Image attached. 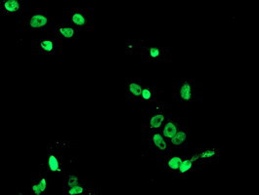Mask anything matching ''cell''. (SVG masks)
<instances>
[{"instance_id":"1","label":"cell","mask_w":259,"mask_h":195,"mask_svg":"<svg viewBox=\"0 0 259 195\" xmlns=\"http://www.w3.org/2000/svg\"><path fill=\"white\" fill-rule=\"evenodd\" d=\"M126 55H139L142 62L165 63L172 62L170 47L149 46L143 39H127L125 41Z\"/></svg>"},{"instance_id":"2","label":"cell","mask_w":259,"mask_h":195,"mask_svg":"<svg viewBox=\"0 0 259 195\" xmlns=\"http://www.w3.org/2000/svg\"><path fill=\"white\" fill-rule=\"evenodd\" d=\"M20 29L26 31H45L51 33L56 24L53 18L48 14L46 8H29V10L20 17L18 21Z\"/></svg>"},{"instance_id":"3","label":"cell","mask_w":259,"mask_h":195,"mask_svg":"<svg viewBox=\"0 0 259 195\" xmlns=\"http://www.w3.org/2000/svg\"><path fill=\"white\" fill-rule=\"evenodd\" d=\"M173 99L181 103L201 102L203 95L202 81L195 78H176L173 81Z\"/></svg>"},{"instance_id":"4","label":"cell","mask_w":259,"mask_h":195,"mask_svg":"<svg viewBox=\"0 0 259 195\" xmlns=\"http://www.w3.org/2000/svg\"><path fill=\"white\" fill-rule=\"evenodd\" d=\"M169 116H171V112L168 104L166 102H156V106L153 109L146 110V116L141 126L142 134L159 130Z\"/></svg>"},{"instance_id":"5","label":"cell","mask_w":259,"mask_h":195,"mask_svg":"<svg viewBox=\"0 0 259 195\" xmlns=\"http://www.w3.org/2000/svg\"><path fill=\"white\" fill-rule=\"evenodd\" d=\"M63 16L66 22L71 23L79 30H94V9L88 8H64Z\"/></svg>"},{"instance_id":"6","label":"cell","mask_w":259,"mask_h":195,"mask_svg":"<svg viewBox=\"0 0 259 195\" xmlns=\"http://www.w3.org/2000/svg\"><path fill=\"white\" fill-rule=\"evenodd\" d=\"M63 40L58 39L54 35L48 33L44 38L38 40H31V54L33 55H47V56H55L63 53L64 48Z\"/></svg>"},{"instance_id":"7","label":"cell","mask_w":259,"mask_h":195,"mask_svg":"<svg viewBox=\"0 0 259 195\" xmlns=\"http://www.w3.org/2000/svg\"><path fill=\"white\" fill-rule=\"evenodd\" d=\"M143 134L146 137V142L148 143L149 148L154 150L158 155H162V154L173 152L168 147L166 139L163 138V136L160 134V132L158 130L147 132Z\"/></svg>"},{"instance_id":"8","label":"cell","mask_w":259,"mask_h":195,"mask_svg":"<svg viewBox=\"0 0 259 195\" xmlns=\"http://www.w3.org/2000/svg\"><path fill=\"white\" fill-rule=\"evenodd\" d=\"M41 167L48 173H64V159L61 152L55 150L50 143L47 148V161Z\"/></svg>"},{"instance_id":"9","label":"cell","mask_w":259,"mask_h":195,"mask_svg":"<svg viewBox=\"0 0 259 195\" xmlns=\"http://www.w3.org/2000/svg\"><path fill=\"white\" fill-rule=\"evenodd\" d=\"M190 158L193 161L199 162L203 167L208 164L217 163L220 157V150L219 149H201L197 150L193 153L189 154Z\"/></svg>"},{"instance_id":"10","label":"cell","mask_w":259,"mask_h":195,"mask_svg":"<svg viewBox=\"0 0 259 195\" xmlns=\"http://www.w3.org/2000/svg\"><path fill=\"white\" fill-rule=\"evenodd\" d=\"M27 12V2L24 0H4L0 2L1 16H23Z\"/></svg>"},{"instance_id":"11","label":"cell","mask_w":259,"mask_h":195,"mask_svg":"<svg viewBox=\"0 0 259 195\" xmlns=\"http://www.w3.org/2000/svg\"><path fill=\"white\" fill-rule=\"evenodd\" d=\"M29 191L33 195H46L48 193V172L41 167V171L32 176Z\"/></svg>"},{"instance_id":"12","label":"cell","mask_w":259,"mask_h":195,"mask_svg":"<svg viewBox=\"0 0 259 195\" xmlns=\"http://www.w3.org/2000/svg\"><path fill=\"white\" fill-rule=\"evenodd\" d=\"M144 85L141 78H126L124 89L125 100L128 102H139Z\"/></svg>"},{"instance_id":"13","label":"cell","mask_w":259,"mask_h":195,"mask_svg":"<svg viewBox=\"0 0 259 195\" xmlns=\"http://www.w3.org/2000/svg\"><path fill=\"white\" fill-rule=\"evenodd\" d=\"M79 29L74 27L71 23L65 22L62 24H59L55 26V28L53 31L50 33L57 37L60 40H72V39H77L78 38V33Z\"/></svg>"},{"instance_id":"14","label":"cell","mask_w":259,"mask_h":195,"mask_svg":"<svg viewBox=\"0 0 259 195\" xmlns=\"http://www.w3.org/2000/svg\"><path fill=\"white\" fill-rule=\"evenodd\" d=\"M158 165L162 170L174 174L178 168L180 167L183 157L180 155H175L173 152L167 154L158 155Z\"/></svg>"},{"instance_id":"15","label":"cell","mask_w":259,"mask_h":195,"mask_svg":"<svg viewBox=\"0 0 259 195\" xmlns=\"http://www.w3.org/2000/svg\"><path fill=\"white\" fill-rule=\"evenodd\" d=\"M202 168H203L202 165H201L197 161H193L190 158L189 154H187L186 156L183 157V160L181 162L180 167L178 168V170L174 174H172V176L176 179L184 180V179H187L191 173L196 172L198 170H201Z\"/></svg>"},{"instance_id":"16","label":"cell","mask_w":259,"mask_h":195,"mask_svg":"<svg viewBox=\"0 0 259 195\" xmlns=\"http://www.w3.org/2000/svg\"><path fill=\"white\" fill-rule=\"evenodd\" d=\"M183 124H185L183 119H181L179 117H173L171 115L166 119V121L163 123V125L160 127V129L158 131L167 141L172 138L173 136L175 135V133Z\"/></svg>"},{"instance_id":"17","label":"cell","mask_w":259,"mask_h":195,"mask_svg":"<svg viewBox=\"0 0 259 195\" xmlns=\"http://www.w3.org/2000/svg\"><path fill=\"white\" fill-rule=\"evenodd\" d=\"M188 142H189V129L186 124L181 126L172 138L167 140L168 147L170 148L171 151L177 150V149H187Z\"/></svg>"},{"instance_id":"18","label":"cell","mask_w":259,"mask_h":195,"mask_svg":"<svg viewBox=\"0 0 259 195\" xmlns=\"http://www.w3.org/2000/svg\"><path fill=\"white\" fill-rule=\"evenodd\" d=\"M99 193V190L91 186L87 181H83L81 183L68 189L64 194L66 195H96Z\"/></svg>"},{"instance_id":"19","label":"cell","mask_w":259,"mask_h":195,"mask_svg":"<svg viewBox=\"0 0 259 195\" xmlns=\"http://www.w3.org/2000/svg\"><path fill=\"white\" fill-rule=\"evenodd\" d=\"M158 88L153 85L143 86L140 101L141 103H156L158 102Z\"/></svg>"},{"instance_id":"20","label":"cell","mask_w":259,"mask_h":195,"mask_svg":"<svg viewBox=\"0 0 259 195\" xmlns=\"http://www.w3.org/2000/svg\"><path fill=\"white\" fill-rule=\"evenodd\" d=\"M83 181L82 179L77 174H72V173H67L66 176L64 177L63 181V193H65L68 189L72 188L73 186L81 183Z\"/></svg>"}]
</instances>
